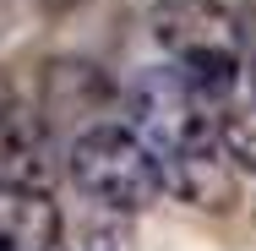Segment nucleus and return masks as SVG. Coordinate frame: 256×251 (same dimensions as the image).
I'll list each match as a JSON object with an SVG mask.
<instances>
[{
    "instance_id": "nucleus-8",
    "label": "nucleus",
    "mask_w": 256,
    "mask_h": 251,
    "mask_svg": "<svg viewBox=\"0 0 256 251\" xmlns=\"http://www.w3.org/2000/svg\"><path fill=\"white\" fill-rule=\"evenodd\" d=\"M66 251H136V229H131L126 213H104V218L76 224V235L66 240Z\"/></svg>"
},
{
    "instance_id": "nucleus-10",
    "label": "nucleus",
    "mask_w": 256,
    "mask_h": 251,
    "mask_svg": "<svg viewBox=\"0 0 256 251\" xmlns=\"http://www.w3.org/2000/svg\"><path fill=\"white\" fill-rule=\"evenodd\" d=\"M251 88H256V60H251Z\"/></svg>"
},
{
    "instance_id": "nucleus-1",
    "label": "nucleus",
    "mask_w": 256,
    "mask_h": 251,
    "mask_svg": "<svg viewBox=\"0 0 256 251\" xmlns=\"http://www.w3.org/2000/svg\"><path fill=\"white\" fill-rule=\"evenodd\" d=\"M71 164V180L88 191L93 202H104L109 213H142V207H153L164 197V169H158V158L126 126H88L71 153H66Z\"/></svg>"
},
{
    "instance_id": "nucleus-7",
    "label": "nucleus",
    "mask_w": 256,
    "mask_h": 251,
    "mask_svg": "<svg viewBox=\"0 0 256 251\" xmlns=\"http://www.w3.org/2000/svg\"><path fill=\"white\" fill-rule=\"evenodd\" d=\"M114 99V88L104 82L98 66H88V60H54L50 77H44V104H50V115H98L109 109Z\"/></svg>"
},
{
    "instance_id": "nucleus-9",
    "label": "nucleus",
    "mask_w": 256,
    "mask_h": 251,
    "mask_svg": "<svg viewBox=\"0 0 256 251\" xmlns=\"http://www.w3.org/2000/svg\"><path fill=\"white\" fill-rule=\"evenodd\" d=\"M212 142L224 148V158H229L234 169H251V175H256V109L224 115V126L212 131Z\"/></svg>"
},
{
    "instance_id": "nucleus-5",
    "label": "nucleus",
    "mask_w": 256,
    "mask_h": 251,
    "mask_svg": "<svg viewBox=\"0 0 256 251\" xmlns=\"http://www.w3.org/2000/svg\"><path fill=\"white\" fill-rule=\"evenodd\" d=\"M158 169H164V191H174L186 207L229 213L240 202V175L229 158H218V148H191V153H174V158H158Z\"/></svg>"
},
{
    "instance_id": "nucleus-3",
    "label": "nucleus",
    "mask_w": 256,
    "mask_h": 251,
    "mask_svg": "<svg viewBox=\"0 0 256 251\" xmlns=\"http://www.w3.org/2000/svg\"><path fill=\"white\" fill-rule=\"evenodd\" d=\"M153 39L174 60L191 55H240V22L224 0H158L153 6Z\"/></svg>"
},
{
    "instance_id": "nucleus-4",
    "label": "nucleus",
    "mask_w": 256,
    "mask_h": 251,
    "mask_svg": "<svg viewBox=\"0 0 256 251\" xmlns=\"http://www.w3.org/2000/svg\"><path fill=\"white\" fill-rule=\"evenodd\" d=\"M54 169L50 126L28 109H0V191H50Z\"/></svg>"
},
{
    "instance_id": "nucleus-6",
    "label": "nucleus",
    "mask_w": 256,
    "mask_h": 251,
    "mask_svg": "<svg viewBox=\"0 0 256 251\" xmlns=\"http://www.w3.org/2000/svg\"><path fill=\"white\" fill-rule=\"evenodd\" d=\"M60 229L50 191H0V251H50L60 246Z\"/></svg>"
},
{
    "instance_id": "nucleus-2",
    "label": "nucleus",
    "mask_w": 256,
    "mask_h": 251,
    "mask_svg": "<svg viewBox=\"0 0 256 251\" xmlns=\"http://www.w3.org/2000/svg\"><path fill=\"white\" fill-rule=\"evenodd\" d=\"M126 115H131V137L153 158H174V153H191V148H212V109L196 104L186 93V82L174 71H148L131 82L126 93Z\"/></svg>"
}]
</instances>
